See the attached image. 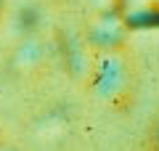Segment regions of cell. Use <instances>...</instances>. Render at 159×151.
Listing matches in <instances>:
<instances>
[{
	"instance_id": "3957f363",
	"label": "cell",
	"mask_w": 159,
	"mask_h": 151,
	"mask_svg": "<svg viewBox=\"0 0 159 151\" xmlns=\"http://www.w3.org/2000/svg\"><path fill=\"white\" fill-rule=\"evenodd\" d=\"M40 61H43V43L37 37L21 40L16 45V50H13V56H11V66L16 72H32Z\"/></svg>"
},
{
	"instance_id": "7a4b0ae2",
	"label": "cell",
	"mask_w": 159,
	"mask_h": 151,
	"mask_svg": "<svg viewBox=\"0 0 159 151\" xmlns=\"http://www.w3.org/2000/svg\"><path fill=\"white\" fill-rule=\"evenodd\" d=\"M127 32V24L122 19L119 11H103L96 13V19L90 21V29H88V37H90L93 48L101 50V48H119L122 40H125Z\"/></svg>"
},
{
	"instance_id": "5b68a950",
	"label": "cell",
	"mask_w": 159,
	"mask_h": 151,
	"mask_svg": "<svg viewBox=\"0 0 159 151\" xmlns=\"http://www.w3.org/2000/svg\"><path fill=\"white\" fill-rule=\"evenodd\" d=\"M151 0H117V8H119V13H127V11H135V8H143V6H148Z\"/></svg>"
},
{
	"instance_id": "277c9868",
	"label": "cell",
	"mask_w": 159,
	"mask_h": 151,
	"mask_svg": "<svg viewBox=\"0 0 159 151\" xmlns=\"http://www.w3.org/2000/svg\"><path fill=\"white\" fill-rule=\"evenodd\" d=\"M88 6H90L96 13H103V11H119V8H117V0H88Z\"/></svg>"
},
{
	"instance_id": "ba28073f",
	"label": "cell",
	"mask_w": 159,
	"mask_h": 151,
	"mask_svg": "<svg viewBox=\"0 0 159 151\" xmlns=\"http://www.w3.org/2000/svg\"><path fill=\"white\" fill-rule=\"evenodd\" d=\"M0 11H3V0H0Z\"/></svg>"
},
{
	"instance_id": "6da1fadb",
	"label": "cell",
	"mask_w": 159,
	"mask_h": 151,
	"mask_svg": "<svg viewBox=\"0 0 159 151\" xmlns=\"http://www.w3.org/2000/svg\"><path fill=\"white\" fill-rule=\"evenodd\" d=\"M133 85V64L119 48H101L93 56L90 66V88L106 103H117L130 93Z\"/></svg>"
},
{
	"instance_id": "8992f818",
	"label": "cell",
	"mask_w": 159,
	"mask_h": 151,
	"mask_svg": "<svg viewBox=\"0 0 159 151\" xmlns=\"http://www.w3.org/2000/svg\"><path fill=\"white\" fill-rule=\"evenodd\" d=\"M148 140H151V151H159V119L154 122V127H151V135H148Z\"/></svg>"
},
{
	"instance_id": "52a82bcc",
	"label": "cell",
	"mask_w": 159,
	"mask_h": 151,
	"mask_svg": "<svg viewBox=\"0 0 159 151\" xmlns=\"http://www.w3.org/2000/svg\"><path fill=\"white\" fill-rule=\"evenodd\" d=\"M0 151H16V149H11V146H6V143H0Z\"/></svg>"
}]
</instances>
